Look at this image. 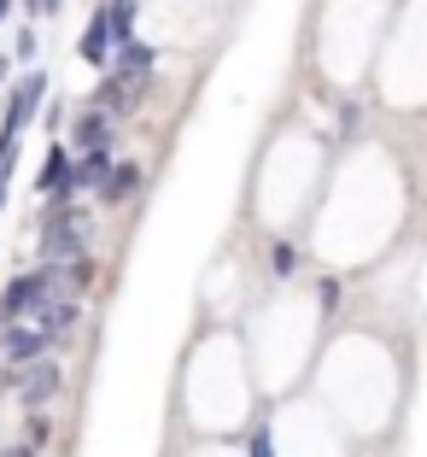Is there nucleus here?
<instances>
[{
	"instance_id": "nucleus-1",
	"label": "nucleus",
	"mask_w": 427,
	"mask_h": 457,
	"mask_svg": "<svg viewBox=\"0 0 427 457\" xmlns=\"http://www.w3.org/2000/svg\"><path fill=\"white\" fill-rule=\"evenodd\" d=\"M41 253L53 264H70V258H88V212L70 200H53L47 217H41Z\"/></svg>"
},
{
	"instance_id": "nucleus-2",
	"label": "nucleus",
	"mask_w": 427,
	"mask_h": 457,
	"mask_svg": "<svg viewBox=\"0 0 427 457\" xmlns=\"http://www.w3.org/2000/svg\"><path fill=\"white\" fill-rule=\"evenodd\" d=\"M53 299H59V270L41 264V270L18 276V282L0 294V317H6V328H12V323H24V317H41Z\"/></svg>"
},
{
	"instance_id": "nucleus-3",
	"label": "nucleus",
	"mask_w": 427,
	"mask_h": 457,
	"mask_svg": "<svg viewBox=\"0 0 427 457\" xmlns=\"http://www.w3.org/2000/svg\"><path fill=\"white\" fill-rule=\"evenodd\" d=\"M6 387H12L18 399L36 411V404H47L59 387H65V376H59L53 358H36V363H18V370H6Z\"/></svg>"
},
{
	"instance_id": "nucleus-4",
	"label": "nucleus",
	"mask_w": 427,
	"mask_h": 457,
	"mask_svg": "<svg viewBox=\"0 0 427 457\" xmlns=\"http://www.w3.org/2000/svg\"><path fill=\"white\" fill-rule=\"evenodd\" d=\"M59 340L47 335L41 323H12L6 335H0V352H6V370H18V363H36V358H47Z\"/></svg>"
},
{
	"instance_id": "nucleus-5",
	"label": "nucleus",
	"mask_w": 427,
	"mask_h": 457,
	"mask_svg": "<svg viewBox=\"0 0 427 457\" xmlns=\"http://www.w3.org/2000/svg\"><path fill=\"white\" fill-rule=\"evenodd\" d=\"M141 88H147V82L118 77V71H111V77L100 82V95H94V112H106V118H129L135 100H141Z\"/></svg>"
},
{
	"instance_id": "nucleus-6",
	"label": "nucleus",
	"mask_w": 427,
	"mask_h": 457,
	"mask_svg": "<svg viewBox=\"0 0 427 457\" xmlns=\"http://www.w3.org/2000/svg\"><path fill=\"white\" fill-rule=\"evenodd\" d=\"M41 95H47V77H36V71H29V77L12 88V100H6V129H0V135H18V129H24V123L36 118Z\"/></svg>"
},
{
	"instance_id": "nucleus-7",
	"label": "nucleus",
	"mask_w": 427,
	"mask_h": 457,
	"mask_svg": "<svg viewBox=\"0 0 427 457\" xmlns=\"http://www.w3.org/2000/svg\"><path fill=\"white\" fill-rule=\"evenodd\" d=\"M106 176H111V147L82 153V159L70 164V200H77L82 188H106Z\"/></svg>"
},
{
	"instance_id": "nucleus-8",
	"label": "nucleus",
	"mask_w": 427,
	"mask_h": 457,
	"mask_svg": "<svg viewBox=\"0 0 427 457\" xmlns=\"http://www.w3.org/2000/svg\"><path fill=\"white\" fill-rule=\"evenodd\" d=\"M77 54L88 59V65H111V24H106V12L88 18V29H82V41H77Z\"/></svg>"
},
{
	"instance_id": "nucleus-9",
	"label": "nucleus",
	"mask_w": 427,
	"mask_h": 457,
	"mask_svg": "<svg viewBox=\"0 0 427 457\" xmlns=\"http://www.w3.org/2000/svg\"><path fill=\"white\" fill-rule=\"evenodd\" d=\"M70 141H77L82 153L111 147V118H106V112H82V118H77V129H70Z\"/></svg>"
},
{
	"instance_id": "nucleus-10",
	"label": "nucleus",
	"mask_w": 427,
	"mask_h": 457,
	"mask_svg": "<svg viewBox=\"0 0 427 457\" xmlns=\"http://www.w3.org/2000/svg\"><path fill=\"white\" fill-rule=\"evenodd\" d=\"M152 65H159V54H152L147 41H123L118 47V77H135V82H147Z\"/></svg>"
},
{
	"instance_id": "nucleus-11",
	"label": "nucleus",
	"mask_w": 427,
	"mask_h": 457,
	"mask_svg": "<svg viewBox=\"0 0 427 457\" xmlns=\"http://www.w3.org/2000/svg\"><path fill=\"white\" fill-rule=\"evenodd\" d=\"M41 188L53 194V200H70V153L65 147L47 153V164H41Z\"/></svg>"
},
{
	"instance_id": "nucleus-12",
	"label": "nucleus",
	"mask_w": 427,
	"mask_h": 457,
	"mask_svg": "<svg viewBox=\"0 0 427 457\" xmlns=\"http://www.w3.org/2000/svg\"><path fill=\"white\" fill-rule=\"evenodd\" d=\"M141 188V164H111V176H106V188H100V200H129V194Z\"/></svg>"
},
{
	"instance_id": "nucleus-13",
	"label": "nucleus",
	"mask_w": 427,
	"mask_h": 457,
	"mask_svg": "<svg viewBox=\"0 0 427 457\" xmlns=\"http://www.w3.org/2000/svg\"><path fill=\"white\" fill-rule=\"evenodd\" d=\"M106 24H111V41H129V29H135V0H111L106 6Z\"/></svg>"
},
{
	"instance_id": "nucleus-14",
	"label": "nucleus",
	"mask_w": 427,
	"mask_h": 457,
	"mask_svg": "<svg viewBox=\"0 0 427 457\" xmlns=\"http://www.w3.org/2000/svg\"><path fill=\"white\" fill-rule=\"evenodd\" d=\"M24 434H29L24 445L36 452V445H47V440H53V422H47V417H29V428H24Z\"/></svg>"
},
{
	"instance_id": "nucleus-15",
	"label": "nucleus",
	"mask_w": 427,
	"mask_h": 457,
	"mask_svg": "<svg viewBox=\"0 0 427 457\" xmlns=\"http://www.w3.org/2000/svg\"><path fill=\"white\" fill-rule=\"evenodd\" d=\"M293 264H299V253H293V246H275V270H281V276H287Z\"/></svg>"
},
{
	"instance_id": "nucleus-16",
	"label": "nucleus",
	"mask_w": 427,
	"mask_h": 457,
	"mask_svg": "<svg viewBox=\"0 0 427 457\" xmlns=\"http://www.w3.org/2000/svg\"><path fill=\"white\" fill-rule=\"evenodd\" d=\"M252 457H275V452H269V434H264V428L252 434Z\"/></svg>"
},
{
	"instance_id": "nucleus-17",
	"label": "nucleus",
	"mask_w": 427,
	"mask_h": 457,
	"mask_svg": "<svg viewBox=\"0 0 427 457\" xmlns=\"http://www.w3.org/2000/svg\"><path fill=\"white\" fill-rule=\"evenodd\" d=\"M0 457H36L29 445H0Z\"/></svg>"
},
{
	"instance_id": "nucleus-18",
	"label": "nucleus",
	"mask_w": 427,
	"mask_h": 457,
	"mask_svg": "<svg viewBox=\"0 0 427 457\" xmlns=\"http://www.w3.org/2000/svg\"><path fill=\"white\" fill-rule=\"evenodd\" d=\"M12 6H18V0H0V24H6V12H12Z\"/></svg>"
}]
</instances>
